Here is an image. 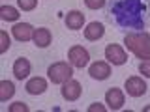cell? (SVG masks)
I'll return each mask as SVG.
<instances>
[{"label": "cell", "mask_w": 150, "mask_h": 112, "mask_svg": "<svg viewBox=\"0 0 150 112\" xmlns=\"http://www.w3.org/2000/svg\"><path fill=\"white\" fill-rule=\"evenodd\" d=\"M34 32L36 28L28 22H15V26L11 28V36L17 41H28L30 37H34Z\"/></svg>", "instance_id": "8"}, {"label": "cell", "mask_w": 150, "mask_h": 112, "mask_svg": "<svg viewBox=\"0 0 150 112\" xmlns=\"http://www.w3.org/2000/svg\"><path fill=\"white\" fill-rule=\"evenodd\" d=\"M83 93V86L79 80H73V78H69L68 82H64L62 86V97L66 101H77L79 97H81Z\"/></svg>", "instance_id": "7"}, {"label": "cell", "mask_w": 150, "mask_h": 112, "mask_svg": "<svg viewBox=\"0 0 150 112\" xmlns=\"http://www.w3.org/2000/svg\"><path fill=\"white\" fill-rule=\"evenodd\" d=\"M105 2L107 0H84V6L88 9H101L105 6Z\"/></svg>", "instance_id": "19"}, {"label": "cell", "mask_w": 150, "mask_h": 112, "mask_svg": "<svg viewBox=\"0 0 150 112\" xmlns=\"http://www.w3.org/2000/svg\"><path fill=\"white\" fill-rule=\"evenodd\" d=\"M103 34H105V26L101 22H88L86 28H84V37L88 41H98L101 39Z\"/></svg>", "instance_id": "11"}, {"label": "cell", "mask_w": 150, "mask_h": 112, "mask_svg": "<svg viewBox=\"0 0 150 112\" xmlns=\"http://www.w3.org/2000/svg\"><path fill=\"white\" fill-rule=\"evenodd\" d=\"M124 45L128 47L137 58L148 60L150 58V36L146 32H135V34H128L124 37Z\"/></svg>", "instance_id": "2"}, {"label": "cell", "mask_w": 150, "mask_h": 112, "mask_svg": "<svg viewBox=\"0 0 150 112\" xmlns=\"http://www.w3.org/2000/svg\"><path fill=\"white\" fill-rule=\"evenodd\" d=\"M139 73L150 78V58L148 60H143V62L139 64Z\"/></svg>", "instance_id": "20"}, {"label": "cell", "mask_w": 150, "mask_h": 112, "mask_svg": "<svg viewBox=\"0 0 150 112\" xmlns=\"http://www.w3.org/2000/svg\"><path fill=\"white\" fill-rule=\"evenodd\" d=\"M17 4L23 11H30V9H34L38 6V0H17Z\"/></svg>", "instance_id": "18"}, {"label": "cell", "mask_w": 150, "mask_h": 112, "mask_svg": "<svg viewBox=\"0 0 150 112\" xmlns=\"http://www.w3.org/2000/svg\"><path fill=\"white\" fill-rule=\"evenodd\" d=\"M88 112H105V106H103L101 103H92V105L88 106Z\"/></svg>", "instance_id": "23"}, {"label": "cell", "mask_w": 150, "mask_h": 112, "mask_svg": "<svg viewBox=\"0 0 150 112\" xmlns=\"http://www.w3.org/2000/svg\"><path fill=\"white\" fill-rule=\"evenodd\" d=\"M13 93H15V86H13L11 80H2L0 82V101L11 99Z\"/></svg>", "instance_id": "17"}, {"label": "cell", "mask_w": 150, "mask_h": 112, "mask_svg": "<svg viewBox=\"0 0 150 112\" xmlns=\"http://www.w3.org/2000/svg\"><path fill=\"white\" fill-rule=\"evenodd\" d=\"M88 75L96 80H105L111 77V65L107 62H94L88 69Z\"/></svg>", "instance_id": "9"}, {"label": "cell", "mask_w": 150, "mask_h": 112, "mask_svg": "<svg viewBox=\"0 0 150 112\" xmlns=\"http://www.w3.org/2000/svg\"><path fill=\"white\" fill-rule=\"evenodd\" d=\"M66 26L69 28V30H81L84 26V15L81 11H69L68 15H66Z\"/></svg>", "instance_id": "15"}, {"label": "cell", "mask_w": 150, "mask_h": 112, "mask_svg": "<svg viewBox=\"0 0 150 112\" xmlns=\"http://www.w3.org/2000/svg\"><path fill=\"white\" fill-rule=\"evenodd\" d=\"M143 110H144V112H150V105H148V106H144Z\"/></svg>", "instance_id": "24"}, {"label": "cell", "mask_w": 150, "mask_h": 112, "mask_svg": "<svg viewBox=\"0 0 150 112\" xmlns=\"http://www.w3.org/2000/svg\"><path fill=\"white\" fill-rule=\"evenodd\" d=\"M68 60H69V64H71L73 67L81 69V67H84V65L90 62V54H88V50L84 49V47L73 45L71 49L68 50Z\"/></svg>", "instance_id": "4"}, {"label": "cell", "mask_w": 150, "mask_h": 112, "mask_svg": "<svg viewBox=\"0 0 150 112\" xmlns=\"http://www.w3.org/2000/svg\"><path fill=\"white\" fill-rule=\"evenodd\" d=\"M115 8H120V13H112L118 24L126 26L128 17H133V26H143V21H141V15L144 13L143 0H120L115 4Z\"/></svg>", "instance_id": "1"}, {"label": "cell", "mask_w": 150, "mask_h": 112, "mask_svg": "<svg viewBox=\"0 0 150 112\" xmlns=\"http://www.w3.org/2000/svg\"><path fill=\"white\" fill-rule=\"evenodd\" d=\"M105 101H107V105H109L111 110H118V108L124 106V93H122V90H118V88H111V90L105 93Z\"/></svg>", "instance_id": "10"}, {"label": "cell", "mask_w": 150, "mask_h": 112, "mask_svg": "<svg viewBox=\"0 0 150 112\" xmlns=\"http://www.w3.org/2000/svg\"><path fill=\"white\" fill-rule=\"evenodd\" d=\"M0 17L4 19V21L8 22H15L19 17H21V13H19V9H15L13 6H2L0 8Z\"/></svg>", "instance_id": "16"}, {"label": "cell", "mask_w": 150, "mask_h": 112, "mask_svg": "<svg viewBox=\"0 0 150 112\" xmlns=\"http://www.w3.org/2000/svg\"><path fill=\"white\" fill-rule=\"evenodd\" d=\"M124 90L128 92V95L131 97H141L146 93V82L141 77H129L124 84Z\"/></svg>", "instance_id": "6"}, {"label": "cell", "mask_w": 150, "mask_h": 112, "mask_svg": "<svg viewBox=\"0 0 150 112\" xmlns=\"http://www.w3.org/2000/svg\"><path fill=\"white\" fill-rule=\"evenodd\" d=\"M0 41H2V45H0V52H6L9 49V37L6 32H0Z\"/></svg>", "instance_id": "21"}, {"label": "cell", "mask_w": 150, "mask_h": 112, "mask_svg": "<svg viewBox=\"0 0 150 112\" xmlns=\"http://www.w3.org/2000/svg\"><path fill=\"white\" fill-rule=\"evenodd\" d=\"M105 58L115 65H122V64H126V60H128V54H126V50L122 49L120 45L111 43V45L105 47Z\"/></svg>", "instance_id": "5"}, {"label": "cell", "mask_w": 150, "mask_h": 112, "mask_svg": "<svg viewBox=\"0 0 150 112\" xmlns=\"http://www.w3.org/2000/svg\"><path fill=\"white\" fill-rule=\"evenodd\" d=\"M9 112H28V106L25 103H13V105H9Z\"/></svg>", "instance_id": "22"}, {"label": "cell", "mask_w": 150, "mask_h": 112, "mask_svg": "<svg viewBox=\"0 0 150 112\" xmlns=\"http://www.w3.org/2000/svg\"><path fill=\"white\" fill-rule=\"evenodd\" d=\"M71 75H73V69H71V65L66 64V62H56L53 65H49V69H47V77L54 84L68 82L71 78Z\"/></svg>", "instance_id": "3"}, {"label": "cell", "mask_w": 150, "mask_h": 112, "mask_svg": "<svg viewBox=\"0 0 150 112\" xmlns=\"http://www.w3.org/2000/svg\"><path fill=\"white\" fill-rule=\"evenodd\" d=\"M32 39H34V43L40 47V49H47V47L51 45V41H53V36H51V32L47 30V28H36Z\"/></svg>", "instance_id": "14"}, {"label": "cell", "mask_w": 150, "mask_h": 112, "mask_svg": "<svg viewBox=\"0 0 150 112\" xmlns=\"http://www.w3.org/2000/svg\"><path fill=\"white\" fill-rule=\"evenodd\" d=\"M30 69H32V65L26 58H17L15 64H13V75H15V78H19V80H25L28 75H30Z\"/></svg>", "instance_id": "12"}, {"label": "cell", "mask_w": 150, "mask_h": 112, "mask_svg": "<svg viewBox=\"0 0 150 112\" xmlns=\"http://www.w3.org/2000/svg\"><path fill=\"white\" fill-rule=\"evenodd\" d=\"M26 92L30 93V95H41L45 90H47V80L45 78H41V77H34V78H30V80L26 82Z\"/></svg>", "instance_id": "13"}]
</instances>
